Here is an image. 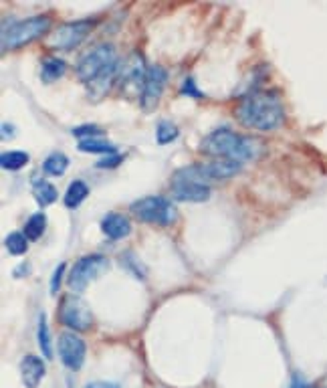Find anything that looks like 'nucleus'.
Here are the masks:
<instances>
[{"mask_svg":"<svg viewBox=\"0 0 327 388\" xmlns=\"http://www.w3.org/2000/svg\"><path fill=\"white\" fill-rule=\"evenodd\" d=\"M146 73H148V69L144 67V57L137 55V53H134V55H130V57L126 59L123 65H119L117 83H119L123 89H128V87H135V89H139V94H142Z\"/></svg>","mask_w":327,"mask_h":388,"instance_id":"12","label":"nucleus"},{"mask_svg":"<svg viewBox=\"0 0 327 388\" xmlns=\"http://www.w3.org/2000/svg\"><path fill=\"white\" fill-rule=\"evenodd\" d=\"M178 137V128L174 126L172 121H168V119H162L160 124H158V128H155V142L160 144V146H166V144H170Z\"/></svg>","mask_w":327,"mask_h":388,"instance_id":"24","label":"nucleus"},{"mask_svg":"<svg viewBox=\"0 0 327 388\" xmlns=\"http://www.w3.org/2000/svg\"><path fill=\"white\" fill-rule=\"evenodd\" d=\"M241 168H243V164L234 162V160H212V162H206V164L184 166V168L176 170L172 178L192 180V182H200V184H211V182H218V180H229L231 176L241 172Z\"/></svg>","mask_w":327,"mask_h":388,"instance_id":"5","label":"nucleus"},{"mask_svg":"<svg viewBox=\"0 0 327 388\" xmlns=\"http://www.w3.org/2000/svg\"><path fill=\"white\" fill-rule=\"evenodd\" d=\"M6 249L15 257L24 255L29 249V239L24 237V233H10L6 237Z\"/></svg>","mask_w":327,"mask_h":388,"instance_id":"25","label":"nucleus"},{"mask_svg":"<svg viewBox=\"0 0 327 388\" xmlns=\"http://www.w3.org/2000/svg\"><path fill=\"white\" fill-rule=\"evenodd\" d=\"M89 194V186L83 180H73L65 193V207L67 209H77L79 204L87 198Z\"/></svg>","mask_w":327,"mask_h":388,"instance_id":"18","label":"nucleus"},{"mask_svg":"<svg viewBox=\"0 0 327 388\" xmlns=\"http://www.w3.org/2000/svg\"><path fill=\"white\" fill-rule=\"evenodd\" d=\"M51 29L49 17H31L10 22V27L2 29V51H15L33 40L43 37Z\"/></svg>","mask_w":327,"mask_h":388,"instance_id":"4","label":"nucleus"},{"mask_svg":"<svg viewBox=\"0 0 327 388\" xmlns=\"http://www.w3.org/2000/svg\"><path fill=\"white\" fill-rule=\"evenodd\" d=\"M119 162H121V156L112 154V156H107V158H101L96 166L97 168H116V166H119Z\"/></svg>","mask_w":327,"mask_h":388,"instance_id":"28","label":"nucleus"},{"mask_svg":"<svg viewBox=\"0 0 327 388\" xmlns=\"http://www.w3.org/2000/svg\"><path fill=\"white\" fill-rule=\"evenodd\" d=\"M71 132H73V136H79L81 140H87V137H96L103 134V130L99 126H77Z\"/></svg>","mask_w":327,"mask_h":388,"instance_id":"26","label":"nucleus"},{"mask_svg":"<svg viewBox=\"0 0 327 388\" xmlns=\"http://www.w3.org/2000/svg\"><path fill=\"white\" fill-rule=\"evenodd\" d=\"M0 164L4 170H20L22 166L29 164V154L22 150H10L0 156Z\"/></svg>","mask_w":327,"mask_h":388,"instance_id":"22","label":"nucleus"},{"mask_svg":"<svg viewBox=\"0 0 327 388\" xmlns=\"http://www.w3.org/2000/svg\"><path fill=\"white\" fill-rule=\"evenodd\" d=\"M85 342L75 331H63L59 336V356L69 370H79L85 362Z\"/></svg>","mask_w":327,"mask_h":388,"instance_id":"10","label":"nucleus"},{"mask_svg":"<svg viewBox=\"0 0 327 388\" xmlns=\"http://www.w3.org/2000/svg\"><path fill=\"white\" fill-rule=\"evenodd\" d=\"M85 388H119L114 382H105V380H97V382H89Z\"/></svg>","mask_w":327,"mask_h":388,"instance_id":"30","label":"nucleus"},{"mask_svg":"<svg viewBox=\"0 0 327 388\" xmlns=\"http://www.w3.org/2000/svg\"><path fill=\"white\" fill-rule=\"evenodd\" d=\"M45 227H47V216L45 213H35L24 225V237L29 241H37L40 234L45 233Z\"/></svg>","mask_w":327,"mask_h":388,"instance_id":"23","label":"nucleus"},{"mask_svg":"<svg viewBox=\"0 0 327 388\" xmlns=\"http://www.w3.org/2000/svg\"><path fill=\"white\" fill-rule=\"evenodd\" d=\"M37 338H39V348L43 352V356L47 360L53 358V344H51V331L47 326V315L40 313L39 315V331H37Z\"/></svg>","mask_w":327,"mask_h":388,"instance_id":"21","label":"nucleus"},{"mask_svg":"<svg viewBox=\"0 0 327 388\" xmlns=\"http://www.w3.org/2000/svg\"><path fill=\"white\" fill-rule=\"evenodd\" d=\"M43 168H45L47 174L63 176L69 168V158L63 152H53V154L47 156V160L43 162Z\"/></svg>","mask_w":327,"mask_h":388,"instance_id":"20","label":"nucleus"},{"mask_svg":"<svg viewBox=\"0 0 327 388\" xmlns=\"http://www.w3.org/2000/svg\"><path fill=\"white\" fill-rule=\"evenodd\" d=\"M263 150V142L252 136H243L232 132L231 128H218L202 140L200 152L206 156H214L216 160H234L247 162L259 158Z\"/></svg>","mask_w":327,"mask_h":388,"instance_id":"2","label":"nucleus"},{"mask_svg":"<svg viewBox=\"0 0 327 388\" xmlns=\"http://www.w3.org/2000/svg\"><path fill=\"white\" fill-rule=\"evenodd\" d=\"M65 69H67L65 61H61V59L57 57L45 59V61L40 63V79H43L45 83H53V81H57L59 77H63Z\"/></svg>","mask_w":327,"mask_h":388,"instance_id":"16","label":"nucleus"},{"mask_svg":"<svg viewBox=\"0 0 327 388\" xmlns=\"http://www.w3.org/2000/svg\"><path fill=\"white\" fill-rule=\"evenodd\" d=\"M91 29H93V20L89 19L63 22L57 31L49 33L47 47L57 49V51H73L91 33Z\"/></svg>","mask_w":327,"mask_h":388,"instance_id":"7","label":"nucleus"},{"mask_svg":"<svg viewBox=\"0 0 327 388\" xmlns=\"http://www.w3.org/2000/svg\"><path fill=\"white\" fill-rule=\"evenodd\" d=\"M63 273H65V263H61L57 269H55V273H53V277H51V293H53V295H57Z\"/></svg>","mask_w":327,"mask_h":388,"instance_id":"29","label":"nucleus"},{"mask_svg":"<svg viewBox=\"0 0 327 388\" xmlns=\"http://www.w3.org/2000/svg\"><path fill=\"white\" fill-rule=\"evenodd\" d=\"M33 194H35V200H37V204H39L40 209L53 204L59 196L57 188L51 182H47V180H35V191H33Z\"/></svg>","mask_w":327,"mask_h":388,"instance_id":"17","label":"nucleus"},{"mask_svg":"<svg viewBox=\"0 0 327 388\" xmlns=\"http://www.w3.org/2000/svg\"><path fill=\"white\" fill-rule=\"evenodd\" d=\"M57 315L59 322L73 331H85L93 326V315L89 306L75 293H69L61 299Z\"/></svg>","mask_w":327,"mask_h":388,"instance_id":"8","label":"nucleus"},{"mask_svg":"<svg viewBox=\"0 0 327 388\" xmlns=\"http://www.w3.org/2000/svg\"><path fill=\"white\" fill-rule=\"evenodd\" d=\"M101 231H103V234L107 239L117 241V239H123V237H128V234L132 233V223L123 214L109 213L101 218Z\"/></svg>","mask_w":327,"mask_h":388,"instance_id":"15","label":"nucleus"},{"mask_svg":"<svg viewBox=\"0 0 327 388\" xmlns=\"http://www.w3.org/2000/svg\"><path fill=\"white\" fill-rule=\"evenodd\" d=\"M107 267H109V261L103 255H85V257H81L77 263L71 267V273H69V279H67L69 290L73 293L85 291V288L93 279H97Z\"/></svg>","mask_w":327,"mask_h":388,"instance_id":"9","label":"nucleus"},{"mask_svg":"<svg viewBox=\"0 0 327 388\" xmlns=\"http://www.w3.org/2000/svg\"><path fill=\"white\" fill-rule=\"evenodd\" d=\"M236 117L243 126L257 132H273L285 121V107L275 91H252L243 97L236 107Z\"/></svg>","mask_w":327,"mask_h":388,"instance_id":"1","label":"nucleus"},{"mask_svg":"<svg viewBox=\"0 0 327 388\" xmlns=\"http://www.w3.org/2000/svg\"><path fill=\"white\" fill-rule=\"evenodd\" d=\"M289 388H311L307 385V382H305V380H303V378H299V376H295V378H293V382H291V387Z\"/></svg>","mask_w":327,"mask_h":388,"instance_id":"31","label":"nucleus"},{"mask_svg":"<svg viewBox=\"0 0 327 388\" xmlns=\"http://www.w3.org/2000/svg\"><path fill=\"white\" fill-rule=\"evenodd\" d=\"M166 83H168V71L162 65L148 67V73H146V79H144V87H142V94H139L142 107L152 110L155 103L160 101L162 94H164Z\"/></svg>","mask_w":327,"mask_h":388,"instance_id":"11","label":"nucleus"},{"mask_svg":"<svg viewBox=\"0 0 327 388\" xmlns=\"http://www.w3.org/2000/svg\"><path fill=\"white\" fill-rule=\"evenodd\" d=\"M170 191H172V198L180 200V202H204L211 198V186L192 182V180L172 178Z\"/></svg>","mask_w":327,"mask_h":388,"instance_id":"13","label":"nucleus"},{"mask_svg":"<svg viewBox=\"0 0 327 388\" xmlns=\"http://www.w3.org/2000/svg\"><path fill=\"white\" fill-rule=\"evenodd\" d=\"M79 150L81 152H89V154H117V148L109 142L97 140V137H87V140H79Z\"/></svg>","mask_w":327,"mask_h":388,"instance_id":"19","label":"nucleus"},{"mask_svg":"<svg viewBox=\"0 0 327 388\" xmlns=\"http://www.w3.org/2000/svg\"><path fill=\"white\" fill-rule=\"evenodd\" d=\"M45 372H47L45 362L35 354H26L20 360V378H22V385L26 388L39 387L40 380L45 378Z\"/></svg>","mask_w":327,"mask_h":388,"instance_id":"14","label":"nucleus"},{"mask_svg":"<svg viewBox=\"0 0 327 388\" xmlns=\"http://www.w3.org/2000/svg\"><path fill=\"white\" fill-rule=\"evenodd\" d=\"M130 211L137 221L148 223V225H158V227H170L178 218L174 204L164 196H144L132 202Z\"/></svg>","mask_w":327,"mask_h":388,"instance_id":"6","label":"nucleus"},{"mask_svg":"<svg viewBox=\"0 0 327 388\" xmlns=\"http://www.w3.org/2000/svg\"><path fill=\"white\" fill-rule=\"evenodd\" d=\"M117 65H119V61H117L116 47L103 43V45L93 47L89 53H85L83 57L79 59L75 73H77L79 81L91 85L96 79L105 75V73L112 71V69H116Z\"/></svg>","mask_w":327,"mask_h":388,"instance_id":"3","label":"nucleus"},{"mask_svg":"<svg viewBox=\"0 0 327 388\" xmlns=\"http://www.w3.org/2000/svg\"><path fill=\"white\" fill-rule=\"evenodd\" d=\"M182 94L184 96H190L194 97V99H202V94L198 91V87H196V81H194L192 77L184 79V83H182Z\"/></svg>","mask_w":327,"mask_h":388,"instance_id":"27","label":"nucleus"}]
</instances>
